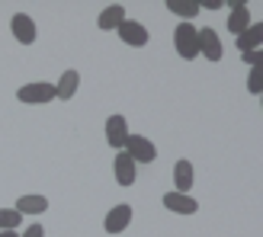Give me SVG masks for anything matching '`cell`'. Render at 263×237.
Masks as SVG:
<instances>
[{"mask_svg": "<svg viewBox=\"0 0 263 237\" xmlns=\"http://www.w3.org/2000/svg\"><path fill=\"white\" fill-rule=\"evenodd\" d=\"M20 221H23V215L16 208H0V231H16Z\"/></svg>", "mask_w": 263, "mask_h": 237, "instance_id": "18", "label": "cell"}, {"mask_svg": "<svg viewBox=\"0 0 263 237\" xmlns=\"http://www.w3.org/2000/svg\"><path fill=\"white\" fill-rule=\"evenodd\" d=\"M164 208L167 212H177V215H196L199 202H196L193 195H183V192H167L164 195Z\"/></svg>", "mask_w": 263, "mask_h": 237, "instance_id": "8", "label": "cell"}, {"mask_svg": "<svg viewBox=\"0 0 263 237\" xmlns=\"http://www.w3.org/2000/svg\"><path fill=\"white\" fill-rule=\"evenodd\" d=\"M247 26H251V10H247V7L231 10V16H228V29H231L234 35H241Z\"/></svg>", "mask_w": 263, "mask_h": 237, "instance_id": "17", "label": "cell"}, {"mask_svg": "<svg viewBox=\"0 0 263 237\" xmlns=\"http://www.w3.org/2000/svg\"><path fill=\"white\" fill-rule=\"evenodd\" d=\"M77 87H81V74H77V71H64L61 81L55 84V100H71L77 93Z\"/></svg>", "mask_w": 263, "mask_h": 237, "instance_id": "12", "label": "cell"}, {"mask_svg": "<svg viewBox=\"0 0 263 237\" xmlns=\"http://www.w3.org/2000/svg\"><path fill=\"white\" fill-rule=\"evenodd\" d=\"M247 90H251V93H260V68H251V77H247Z\"/></svg>", "mask_w": 263, "mask_h": 237, "instance_id": "19", "label": "cell"}, {"mask_svg": "<svg viewBox=\"0 0 263 237\" xmlns=\"http://www.w3.org/2000/svg\"><path fill=\"white\" fill-rule=\"evenodd\" d=\"M199 7H205V10H218L221 7V0H196Z\"/></svg>", "mask_w": 263, "mask_h": 237, "instance_id": "22", "label": "cell"}, {"mask_svg": "<svg viewBox=\"0 0 263 237\" xmlns=\"http://www.w3.org/2000/svg\"><path fill=\"white\" fill-rule=\"evenodd\" d=\"M167 10L174 13V16H183V23L199 16V4H196V0H167Z\"/></svg>", "mask_w": 263, "mask_h": 237, "instance_id": "16", "label": "cell"}, {"mask_svg": "<svg viewBox=\"0 0 263 237\" xmlns=\"http://www.w3.org/2000/svg\"><path fill=\"white\" fill-rule=\"evenodd\" d=\"M174 180H177V192L186 195V192L193 189V164H190V161H177V167H174Z\"/></svg>", "mask_w": 263, "mask_h": 237, "instance_id": "15", "label": "cell"}, {"mask_svg": "<svg viewBox=\"0 0 263 237\" xmlns=\"http://www.w3.org/2000/svg\"><path fill=\"white\" fill-rule=\"evenodd\" d=\"M10 32L20 38L23 45H32L35 42V23L29 13H16V16H10Z\"/></svg>", "mask_w": 263, "mask_h": 237, "instance_id": "5", "label": "cell"}, {"mask_svg": "<svg viewBox=\"0 0 263 237\" xmlns=\"http://www.w3.org/2000/svg\"><path fill=\"white\" fill-rule=\"evenodd\" d=\"M174 45H177V55L180 58H199V29H196L193 23H180L177 32H174Z\"/></svg>", "mask_w": 263, "mask_h": 237, "instance_id": "1", "label": "cell"}, {"mask_svg": "<svg viewBox=\"0 0 263 237\" xmlns=\"http://www.w3.org/2000/svg\"><path fill=\"white\" fill-rule=\"evenodd\" d=\"M0 237H20L16 231H0Z\"/></svg>", "mask_w": 263, "mask_h": 237, "instance_id": "23", "label": "cell"}, {"mask_svg": "<svg viewBox=\"0 0 263 237\" xmlns=\"http://www.w3.org/2000/svg\"><path fill=\"white\" fill-rule=\"evenodd\" d=\"M45 208H48V199L45 195H20V202H16V212L20 215H45Z\"/></svg>", "mask_w": 263, "mask_h": 237, "instance_id": "14", "label": "cell"}, {"mask_svg": "<svg viewBox=\"0 0 263 237\" xmlns=\"http://www.w3.org/2000/svg\"><path fill=\"white\" fill-rule=\"evenodd\" d=\"M260 38H263V23H251V26H247V29L238 35L241 55H244V51H257V48H260Z\"/></svg>", "mask_w": 263, "mask_h": 237, "instance_id": "11", "label": "cell"}, {"mask_svg": "<svg viewBox=\"0 0 263 237\" xmlns=\"http://www.w3.org/2000/svg\"><path fill=\"white\" fill-rule=\"evenodd\" d=\"M244 64H251V68H260V51H244Z\"/></svg>", "mask_w": 263, "mask_h": 237, "instance_id": "21", "label": "cell"}, {"mask_svg": "<svg viewBox=\"0 0 263 237\" xmlns=\"http://www.w3.org/2000/svg\"><path fill=\"white\" fill-rule=\"evenodd\" d=\"M125 23V7L122 4H112L100 13V29L103 32H109V29H119V26Z\"/></svg>", "mask_w": 263, "mask_h": 237, "instance_id": "13", "label": "cell"}, {"mask_svg": "<svg viewBox=\"0 0 263 237\" xmlns=\"http://www.w3.org/2000/svg\"><path fill=\"white\" fill-rule=\"evenodd\" d=\"M132 225V205H116V208H109V215H106V221H103V228H106V234H122L125 228Z\"/></svg>", "mask_w": 263, "mask_h": 237, "instance_id": "6", "label": "cell"}, {"mask_svg": "<svg viewBox=\"0 0 263 237\" xmlns=\"http://www.w3.org/2000/svg\"><path fill=\"white\" fill-rule=\"evenodd\" d=\"M199 55H205L209 61H221V42H218V32L215 29H199Z\"/></svg>", "mask_w": 263, "mask_h": 237, "instance_id": "10", "label": "cell"}, {"mask_svg": "<svg viewBox=\"0 0 263 237\" xmlns=\"http://www.w3.org/2000/svg\"><path fill=\"white\" fill-rule=\"evenodd\" d=\"M20 237H45V231H42V225H29Z\"/></svg>", "mask_w": 263, "mask_h": 237, "instance_id": "20", "label": "cell"}, {"mask_svg": "<svg viewBox=\"0 0 263 237\" xmlns=\"http://www.w3.org/2000/svg\"><path fill=\"white\" fill-rule=\"evenodd\" d=\"M116 32H119V35H122V42H125V45H132V48L148 45V29H144L141 23H135V19H125Z\"/></svg>", "mask_w": 263, "mask_h": 237, "instance_id": "7", "label": "cell"}, {"mask_svg": "<svg viewBox=\"0 0 263 237\" xmlns=\"http://www.w3.org/2000/svg\"><path fill=\"white\" fill-rule=\"evenodd\" d=\"M128 135H132V131H128V118L125 115H109L106 118V141H109V148L122 151Z\"/></svg>", "mask_w": 263, "mask_h": 237, "instance_id": "4", "label": "cell"}, {"mask_svg": "<svg viewBox=\"0 0 263 237\" xmlns=\"http://www.w3.org/2000/svg\"><path fill=\"white\" fill-rule=\"evenodd\" d=\"M135 164H151L154 157H157V148L144 138V135H128V141H125V148H122Z\"/></svg>", "mask_w": 263, "mask_h": 237, "instance_id": "3", "label": "cell"}, {"mask_svg": "<svg viewBox=\"0 0 263 237\" xmlns=\"http://www.w3.org/2000/svg\"><path fill=\"white\" fill-rule=\"evenodd\" d=\"M16 100H20V103H29V106L51 103V100H55V84H45V81H39V84H23V87L16 90Z\"/></svg>", "mask_w": 263, "mask_h": 237, "instance_id": "2", "label": "cell"}, {"mask_svg": "<svg viewBox=\"0 0 263 237\" xmlns=\"http://www.w3.org/2000/svg\"><path fill=\"white\" fill-rule=\"evenodd\" d=\"M135 167H138V164L132 161L125 151H119V154H116V164H112L116 183H119V186H132V183H135Z\"/></svg>", "mask_w": 263, "mask_h": 237, "instance_id": "9", "label": "cell"}]
</instances>
